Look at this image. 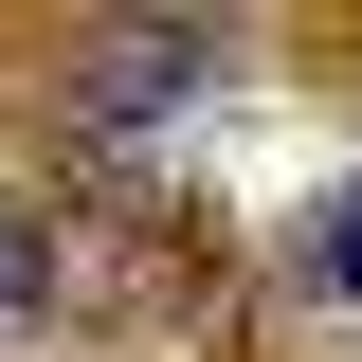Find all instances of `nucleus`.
<instances>
[{
	"label": "nucleus",
	"mask_w": 362,
	"mask_h": 362,
	"mask_svg": "<svg viewBox=\"0 0 362 362\" xmlns=\"http://www.w3.org/2000/svg\"><path fill=\"white\" fill-rule=\"evenodd\" d=\"M181 90H218V37H199V18H127V37L73 54V109L90 127H163Z\"/></svg>",
	"instance_id": "f257e3e1"
},
{
	"label": "nucleus",
	"mask_w": 362,
	"mask_h": 362,
	"mask_svg": "<svg viewBox=\"0 0 362 362\" xmlns=\"http://www.w3.org/2000/svg\"><path fill=\"white\" fill-rule=\"evenodd\" d=\"M37 308H54V235H37V218H0V326H37Z\"/></svg>",
	"instance_id": "f03ea898"
},
{
	"label": "nucleus",
	"mask_w": 362,
	"mask_h": 362,
	"mask_svg": "<svg viewBox=\"0 0 362 362\" xmlns=\"http://www.w3.org/2000/svg\"><path fill=\"white\" fill-rule=\"evenodd\" d=\"M308 272H326V290H344V308H362V181H344V199H326V218H308Z\"/></svg>",
	"instance_id": "7ed1b4c3"
}]
</instances>
